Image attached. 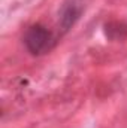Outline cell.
Here are the masks:
<instances>
[{"mask_svg": "<svg viewBox=\"0 0 127 128\" xmlns=\"http://www.w3.org/2000/svg\"><path fill=\"white\" fill-rule=\"evenodd\" d=\"M24 45L33 55H42L54 48L55 37L46 27L40 24H34L29 27L24 34Z\"/></svg>", "mask_w": 127, "mask_h": 128, "instance_id": "1", "label": "cell"}, {"mask_svg": "<svg viewBox=\"0 0 127 128\" xmlns=\"http://www.w3.org/2000/svg\"><path fill=\"white\" fill-rule=\"evenodd\" d=\"M79 15H81V9L75 3H67L63 8L61 15H60V26H61V28L64 32L69 30L75 24V21L79 18Z\"/></svg>", "mask_w": 127, "mask_h": 128, "instance_id": "2", "label": "cell"}]
</instances>
